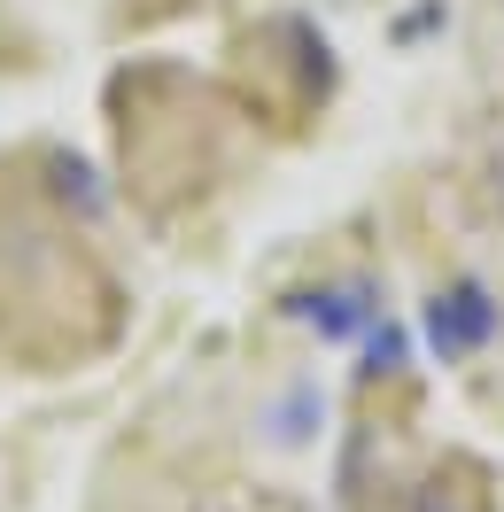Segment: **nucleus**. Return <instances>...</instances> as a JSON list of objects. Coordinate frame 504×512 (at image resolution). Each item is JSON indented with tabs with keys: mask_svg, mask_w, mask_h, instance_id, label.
Wrapping results in <instances>:
<instances>
[{
	"mask_svg": "<svg viewBox=\"0 0 504 512\" xmlns=\"http://www.w3.org/2000/svg\"><path fill=\"white\" fill-rule=\"evenodd\" d=\"M497 326H504V303L481 288V280H450V288H435V303H427V342H435L442 365L489 350Z\"/></svg>",
	"mask_w": 504,
	"mask_h": 512,
	"instance_id": "nucleus-1",
	"label": "nucleus"
},
{
	"mask_svg": "<svg viewBox=\"0 0 504 512\" xmlns=\"http://www.w3.org/2000/svg\"><path fill=\"white\" fill-rule=\"evenodd\" d=\"M373 280H334V288H311V295H295V319L318 326L326 342H349V334H365L373 326Z\"/></svg>",
	"mask_w": 504,
	"mask_h": 512,
	"instance_id": "nucleus-2",
	"label": "nucleus"
},
{
	"mask_svg": "<svg viewBox=\"0 0 504 512\" xmlns=\"http://www.w3.org/2000/svg\"><path fill=\"white\" fill-rule=\"evenodd\" d=\"M365 373H404V334L380 319V334L365 342Z\"/></svg>",
	"mask_w": 504,
	"mask_h": 512,
	"instance_id": "nucleus-3",
	"label": "nucleus"
},
{
	"mask_svg": "<svg viewBox=\"0 0 504 512\" xmlns=\"http://www.w3.org/2000/svg\"><path fill=\"white\" fill-rule=\"evenodd\" d=\"M318 412V388L303 381L295 388V396H287V412H280V427H272V435H280V443H303V435H311V427H303V419Z\"/></svg>",
	"mask_w": 504,
	"mask_h": 512,
	"instance_id": "nucleus-4",
	"label": "nucleus"
},
{
	"mask_svg": "<svg viewBox=\"0 0 504 512\" xmlns=\"http://www.w3.org/2000/svg\"><path fill=\"white\" fill-rule=\"evenodd\" d=\"M411 512H466V497H458V489H442V481H427V489L411 497Z\"/></svg>",
	"mask_w": 504,
	"mask_h": 512,
	"instance_id": "nucleus-5",
	"label": "nucleus"
}]
</instances>
